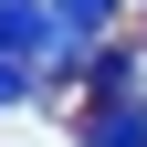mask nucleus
<instances>
[{"label":"nucleus","mask_w":147,"mask_h":147,"mask_svg":"<svg viewBox=\"0 0 147 147\" xmlns=\"http://www.w3.org/2000/svg\"><path fill=\"white\" fill-rule=\"evenodd\" d=\"M84 147H147V95H116L84 116Z\"/></svg>","instance_id":"f257e3e1"},{"label":"nucleus","mask_w":147,"mask_h":147,"mask_svg":"<svg viewBox=\"0 0 147 147\" xmlns=\"http://www.w3.org/2000/svg\"><path fill=\"white\" fill-rule=\"evenodd\" d=\"M21 95H42V84H32V63H11V53H0V105H21Z\"/></svg>","instance_id":"f03ea898"}]
</instances>
